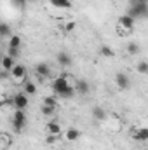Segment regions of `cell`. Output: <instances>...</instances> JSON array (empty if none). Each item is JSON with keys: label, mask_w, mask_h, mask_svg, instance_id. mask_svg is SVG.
I'll return each instance as SVG.
<instances>
[{"label": "cell", "mask_w": 148, "mask_h": 150, "mask_svg": "<svg viewBox=\"0 0 148 150\" xmlns=\"http://www.w3.org/2000/svg\"><path fill=\"white\" fill-rule=\"evenodd\" d=\"M26 124H28V117H26L25 110H14V115H12V129L16 133H21Z\"/></svg>", "instance_id": "obj_1"}, {"label": "cell", "mask_w": 148, "mask_h": 150, "mask_svg": "<svg viewBox=\"0 0 148 150\" xmlns=\"http://www.w3.org/2000/svg\"><path fill=\"white\" fill-rule=\"evenodd\" d=\"M70 87V84H68V74H61L59 77H56L54 80H52V91H54V94H63L65 93V89H68Z\"/></svg>", "instance_id": "obj_2"}, {"label": "cell", "mask_w": 148, "mask_h": 150, "mask_svg": "<svg viewBox=\"0 0 148 150\" xmlns=\"http://www.w3.org/2000/svg\"><path fill=\"white\" fill-rule=\"evenodd\" d=\"M129 16H132L134 19H141V18H148V4H132L129 12Z\"/></svg>", "instance_id": "obj_3"}, {"label": "cell", "mask_w": 148, "mask_h": 150, "mask_svg": "<svg viewBox=\"0 0 148 150\" xmlns=\"http://www.w3.org/2000/svg\"><path fill=\"white\" fill-rule=\"evenodd\" d=\"M11 103H12V107L16 110H26V107H28V94L26 93H18V94L12 96Z\"/></svg>", "instance_id": "obj_4"}, {"label": "cell", "mask_w": 148, "mask_h": 150, "mask_svg": "<svg viewBox=\"0 0 148 150\" xmlns=\"http://www.w3.org/2000/svg\"><path fill=\"white\" fill-rule=\"evenodd\" d=\"M115 82H117V86H118L120 89H124V91H127V89L131 87V80H129V77L124 74V72H118V74L115 75Z\"/></svg>", "instance_id": "obj_5"}, {"label": "cell", "mask_w": 148, "mask_h": 150, "mask_svg": "<svg viewBox=\"0 0 148 150\" xmlns=\"http://www.w3.org/2000/svg\"><path fill=\"white\" fill-rule=\"evenodd\" d=\"M118 25H120L124 30H131V28L134 26V18L129 16V14H124V16L118 18Z\"/></svg>", "instance_id": "obj_6"}, {"label": "cell", "mask_w": 148, "mask_h": 150, "mask_svg": "<svg viewBox=\"0 0 148 150\" xmlns=\"http://www.w3.org/2000/svg\"><path fill=\"white\" fill-rule=\"evenodd\" d=\"M132 136L138 142H148V127H140V129H132Z\"/></svg>", "instance_id": "obj_7"}, {"label": "cell", "mask_w": 148, "mask_h": 150, "mask_svg": "<svg viewBox=\"0 0 148 150\" xmlns=\"http://www.w3.org/2000/svg\"><path fill=\"white\" fill-rule=\"evenodd\" d=\"M35 70H37L38 79H45V77H49V75H51V67H49L47 63H38Z\"/></svg>", "instance_id": "obj_8"}, {"label": "cell", "mask_w": 148, "mask_h": 150, "mask_svg": "<svg viewBox=\"0 0 148 150\" xmlns=\"http://www.w3.org/2000/svg\"><path fill=\"white\" fill-rule=\"evenodd\" d=\"M56 61L61 65V67H70L73 61H72V56L68 54V52H59L58 56H56Z\"/></svg>", "instance_id": "obj_9"}, {"label": "cell", "mask_w": 148, "mask_h": 150, "mask_svg": "<svg viewBox=\"0 0 148 150\" xmlns=\"http://www.w3.org/2000/svg\"><path fill=\"white\" fill-rule=\"evenodd\" d=\"M14 67H16V61H14V58H12V56H9V54H5V56L2 58V68H4L5 72H11Z\"/></svg>", "instance_id": "obj_10"}, {"label": "cell", "mask_w": 148, "mask_h": 150, "mask_svg": "<svg viewBox=\"0 0 148 150\" xmlns=\"http://www.w3.org/2000/svg\"><path fill=\"white\" fill-rule=\"evenodd\" d=\"M75 91H77L78 94H87V93H89V82L84 80V79L77 80V84H75Z\"/></svg>", "instance_id": "obj_11"}, {"label": "cell", "mask_w": 148, "mask_h": 150, "mask_svg": "<svg viewBox=\"0 0 148 150\" xmlns=\"http://www.w3.org/2000/svg\"><path fill=\"white\" fill-rule=\"evenodd\" d=\"M45 131H47L49 134H54V136H58V134L61 133V126H59L56 120H51V122L45 126Z\"/></svg>", "instance_id": "obj_12"}, {"label": "cell", "mask_w": 148, "mask_h": 150, "mask_svg": "<svg viewBox=\"0 0 148 150\" xmlns=\"http://www.w3.org/2000/svg\"><path fill=\"white\" fill-rule=\"evenodd\" d=\"M11 75H12L14 79H23V77L26 75V68H25L23 65H18V63H16V67L11 70Z\"/></svg>", "instance_id": "obj_13"}, {"label": "cell", "mask_w": 148, "mask_h": 150, "mask_svg": "<svg viewBox=\"0 0 148 150\" xmlns=\"http://www.w3.org/2000/svg\"><path fill=\"white\" fill-rule=\"evenodd\" d=\"M80 138V131L77 129V127H70L68 131H66V140L68 142H77Z\"/></svg>", "instance_id": "obj_14"}, {"label": "cell", "mask_w": 148, "mask_h": 150, "mask_svg": "<svg viewBox=\"0 0 148 150\" xmlns=\"http://www.w3.org/2000/svg\"><path fill=\"white\" fill-rule=\"evenodd\" d=\"M92 117H94L96 120H105V119H106V112H105L101 107H94V108H92Z\"/></svg>", "instance_id": "obj_15"}, {"label": "cell", "mask_w": 148, "mask_h": 150, "mask_svg": "<svg viewBox=\"0 0 148 150\" xmlns=\"http://www.w3.org/2000/svg\"><path fill=\"white\" fill-rule=\"evenodd\" d=\"M99 54H101L103 58H113V56H115V51H113L111 47H108V45H101V47H99Z\"/></svg>", "instance_id": "obj_16"}, {"label": "cell", "mask_w": 148, "mask_h": 150, "mask_svg": "<svg viewBox=\"0 0 148 150\" xmlns=\"http://www.w3.org/2000/svg\"><path fill=\"white\" fill-rule=\"evenodd\" d=\"M51 4L54 7H58V9H68V7H72L70 0H51Z\"/></svg>", "instance_id": "obj_17"}, {"label": "cell", "mask_w": 148, "mask_h": 150, "mask_svg": "<svg viewBox=\"0 0 148 150\" xmlns=\"http://www.w3.org/2000/svg\"><path fill=\"white\" fill-rule=\"evenodd\" d=\"M25 93H26V94H35V93H37V86H35L33 82L26 80V82H25Z\"/></svg>", "instance_id": "obj_18"}, {"label": "cell", "mask_w": 148, "mask_h": 150, "mask_svg": "<svg viewBox=\"0 0 148 150\" xmlns=\"http://www.w3.org/2000/svg\"><path fill=\"white\" fill-rule=\"evenodd\" d=\"M19 45H21V37L19 35H11V38H9V47L19 49Z\"/></svg>", "instance_id": "obj_19"}, {"label": "cell", "mask_w": 148, "mask_h": 150, "mask_svg": "<svg viewBox=\"0 0 148 150\" xmlns=\"http://www.w3.org/2000/svg\"><path fill=\"white\" fill-rule=\"evenodd\" d=\"M42 105H49V107H54V108H56V107H58V98H56V96H45Z\"/></svg>", "instance_id": "obj_20"}, {"label": "cell", "mask_w": 148, "mask_h": 150, "mask_svg": "<svg viewBox=\"0 0 148 150\" xmlns=\"http://www.w3.org/2000/svg\"><path fill=\"white\" fill-rule=\"evenodd\" d=\"M140 51H141V47H140L138 44H134V42H131V44L127 45V52L132 54V56H134V54H140Z\"/></svg>", "instance_id": "obj_21"}, {"label": "cell", "mask_w": 148, "mask_h": 150, "mask_svg": "<svg viewBox=\"0 0 148 150\" xmlns=\"http://www.w3.org/2000/svg\"><path fill=\"white\" fill-rule=\"evenodd\" d=\"M11 33H12V32H11V26H9L7 23H2V25H0V35H2V37H9Z\"/></svg>", "instance_id": "obj_22"}, {"label": "cell", "mask_w": 148, "mask_h": 150, "mask_svg": "<svg viewBox=\"0 0 148 150\" xmlns=\"http://www.w3.org/2000/svg\"><path fill=\"white\" fill-rule=\"evenodd\" d=\"M75 93H77V91H75V86H70V87H68V89H65V93H63V94H59V96H61V98H73Z\"/></svg>", "instance_id": "obj_23"}, {"label": "cell", "mask_w": 148, "mask_h": 150, "mask_svg": "<svg viewBox=\"0 0 148 150\" xmlns=\"http://www.w3.org/2000/svg\"><path fill=\"white\" fill-rule=\"evenodd\" d=\"M40 110H42L44 115H54V113H56V108H54V107H49V105H42Z\"/></svg>", "instance_id": "obj_24"}, {"label": "cell", "mask_w": 148, "mask_h": 150, "mask_svg": "<svg viewBox=\"0 0 148 150\" xmlns=\"http://www.w3.org/2000/svg\"><path fill=\"white\" fill-rule=\"evenodd\" d=\"M136 70H138L140 74H148V63L147 61H140L138 67H136Z\"/></svg>", "instance_id": "obj_25"}, {"label": "cell", "mask_w": 148, "mask_h": 150, "mask_svg": "<svg viewBox=\"0 0 148 150\" xmlns=\"http://www.w3.org/2000/svg\"><path fill=\"white\" fill-rule=\"evenodd\" d=\"M7 54H9V56H12V58L16 59V58L19 56V49H16V47H9V51H7Z\"/></svg>", "instance_id": "obj_26"}, {"label": "cell", "mask_w": 148, "mask_h": 150, "mask_svg": "<svg viewBox=\"0 0 148 150\" xmlns=\"http://www.w3.org/2000/svg\"><path fill=\"white\" fill-rule=\"evenodd\" d=\"M73 30H75V23L73 21H68L65 25V32H73Z\"/></svg>", "instance_id": "obj_27"}, {"label": "cell", "mask_w": 148, "mask_h": 150, "mask_svg": "<svg viewBox=\"0 0 148 150\" xmlns=\"http://www.w3.org/2000/svg\"><path fill=\"white\" fill-rule=\"evenodd\" d=\"M58 140V136H54V134H49V138H47V143H54Z\"/></svg>", "instance_id": "obj_28"}, {"label": "cell", "mask_w": 148, "mask_h": 150, "mask_svg": "<svg viewBox=\"0 0 148 150\" xmlns=\"http://www.w3.org/2000/svg\"><path fill=\"white\" fill-rule=\"evenodd\" d=\"M26 2H28V0H14V4H16L18 7H23V5H25Z\"/></svg>", "instance_id": "obj_29"}, {"label": "cell", "mask_w": 148, "mask_h": 150, "mask_svg": "<svg viewBox=\"0 0 148 150\" xmlns=\"http://www.w3.org/2000/svg\"><path fill=\"white\" fill-rule=\"evenodd\" d=\"M131 4H148V0H131Z\"/></svg>", "instance_id": "obj_30"}]
</instances>
